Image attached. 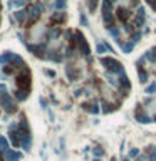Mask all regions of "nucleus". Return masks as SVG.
Segmentation results:
<instances>
[{"label": "nucleus", "mask_w": 156, "mask_h": 161, "mask_svg": "<svg viewBox=\"0 0 156 161\" xmlns=\"http://www.w3.org/2000/svg\"><path fill=\"white\" fill-rule=\"evenodd\" d=\"M101 65H104V69L111 74H116V76H121L124 74V67L119 60L113 59V57H102L101 59Z\"/></svg>", "instance_id": "nucleus-1"}, {"label": "nucleus", "mask_w": 156, "mask_h": 161, "mask_svg": "<svg viewBox=\"0 0 156 161\" xmlns=\"http://www.w3.org/2000/svg\"><path fill=\"white\" fill-rule=\"evenodd\" d=\"M25 10H27V20H25L24 25L32 27L37 20L40 19V15H42V5H40V3H32V5H29Z\"/></svg>", "instance_id": "nucleus-2"}, {"label": "nucleus", "mask_w": 156, "mask_h": 161, "mask_svg": "<svg viewBox=\"0 0 156 161\" xmlns=\"http://www.w3.org/2000/svg\"><path fill=\"white\" fill-rule=\"evenodd\" d=\"M30 71H29L27 67H24L22 71H20L17 76H15V84H17V89H25L29 91L30 89Z\"/></svg>", "instance_id": "nucleus-3"}, {"label": "nucleus", "mask_w": 156, "mask_h": 161, "mask_svg": "<svg viewBox=\"0 0 156 161\" xmlns=\"http://www.w3.org/2000/svg\"><path fill=\"white\" fill-rule=\"evenodd\" d=\"M0 107H2L5 113H9V114L17 111V106H15V102H14V97H12L9 92L0 94Z\"/></svg>", "instance_id": "nucleus-4"}, {"label": "nucleus", "mask_w": 156, "mask_h": 161, "mask_svg": "<svg viewBox=\"0 0 156 161\" xmlns=\"http://www.w3.org/2000/svg\"><path fill=\"white\" fill-rule=\"evenodd\" d=\"M74 44H76L77 51H79L82 56L87 57L91 51H89V45H87V40L84 39V35L81 34V32H74Z\"/></svg>", "instance_id": "nucleus-5"}, {"label": "nucleus", "mask_w": 156, "mask_h": 161, "mask_svg": "<svg viewBox=\"0 0 156 161\" xmlns=\"http://www.w3.org/2000/svg\"><path fill=\"white\" fill-rule=\"evenodd\" d=\"M25 45H27V51H30L35 57H46L44 56V54H47L46 52V42H42V44H25Z\"/></svg>", "instance_id": "nucleus-6"}, {"label": "nucleus", "mask_w": 156, "mask_h": 161, "mask_svg": "<svg viewBox=\"0 0 156 161\" xmlns=\"http://www.w3.org/2000/svg\"><path fill=\"white\" fill-rule=\"evenodd\" d=\"M10 64L14 65L15 69H19V71H22L24 67H25V62H24V59L19 56V54H14L12 56V60H10Z\"/></svg>", "instance_id": "nucleus-7"}, {"label": "nucleus", "mask_w": 156, "mask_h": 161, "mask_svg": "<svg viewBox=\"0 0 156 161\" xmlns=\"http://www.w3.org/2000/svg\"><path fill=\"white\" fill-rule=\"evenodd\" d=\"M14 17L15 20H17L19 24H25V20H27V10H17V12H14Z\"/></svg>", "instance_id": "nucleus-8"}, {"label": "nucleus", "mask_w": 156, "mask_h": 161, "mask_svg": "<svg viewBox=\"0 0 156 161\" xmlns=\"http://www.w3.org/2000/svg\"><path fill=\"white\" fill-rule=\"evenodd\" d=\"M82 107L87 113H91V114H97L99 113V106L96 104V102H86V104H82Z\"/></svg>", "instance_id": "nucleus-9"}, {"label": "nucleus", "mask_w": 156, "mask_h": 161, "mask_svg": "<svg viewBox=\"0 0 156 161\" xmlns=\"http://www.w3.org/2000/svg\"><path fill=\"white\" fill-rule=\"evenodd\" d=\"M65 74H67L69 81H77V79H79V72L74 71L72 65H67V67H65Z\"/></svg>", "instance_id": "nucleus-10"}, {"label": "nucleus", "mask_w": 156, "mask_h": 161, "mask_svg": "<svg viewBox=\"0 0 156 161\" xmlns=\"http://www.w3.org/2000/svg\"><path fill=\"white\" fill-rule=\"evenodd\" d=\"M20 146H22V150H25V151L30 150V146H32V136H30V134L24 136L22 141H20Z\"/></svg>", "instance_id": "nucleus-11"}, {"label": "nucleus", "mask_w": 156, "mask_h": 161, "mask_svg": "<svg viewBox=\"0 0 156 161\" xmlns=\"http://www.w3.org/2000/svg\"><path fill=\"white\" fill-rule=\"evenodd\" d=\"M14 96H15L17 101H25V99L29 97V91H25V89H17L14 92Z\"/></svg>", "instance_id": "nucleus-12"}, {"label": "nucleus", "mask_w": 156, "mask_h": 161, "mask_svg": "<svg viewBox=\"0 0 156 161\" xmlns=\"http://www.w3.org/2000/svg\"><path fill=\"white\" fill-rule=\"evenodd\" d=\"M12 56H14V54H12V52H3V54H0V64H2V65H7V64H10V60H12Z\"/></svg>", "instance_id": "nucleus-13"}, {"label": "nucleus", "mask_w": 156, "mask_h": 161, "mask_svg": "<svg viewBox=\"0 0 156 161\" xmlns=\"http://www.w3.org/2000/svg\"><path fill=\"white\" fill-rule=\"evenodd\" d=\"M49 56H46L49 60H54V62H60V60H62V56H60L59 52L57 51H51V52H47Z\"/></svg>", "instance_id": "nucleus-14"}, {"label": "nucleus", "mask_w": 156, "mask_h": 161, "mask_svg": "<svg viewBox=\"0 0 156 161\" xmlns=\"http://www.w3.org/2000/svg\"><path fill=\"white\" fill-rule=\"evenodd\" d=\"M51 20H52L54 24H62L64 20H65V14H64V12H57V14L52 15Z\"/></svg>", "instance_id": "nucleus-15"}, {"label": "nucleus", "mask_w": 156, "mask_h": 161, "mask_svg": "<svg viewBox=\"0 0 156 161\" xmlns=\"http://www.w3.org/2000/svg\"><path fill=\"white\" fill-rule=\"evenodd\" d=\"M136 119H138L139 123H145V124H146V123H151V118H148L145 113H141V109H138V113H136Z\"/></svg>", "instance_id": "nucleus-16"}, {"label": "nucleus", "mask_w": 156, "mask_h": 161, "mask_svg": "<svg viewBox=\"0 0 156 161\" xmlns=\"http://www.w3.org/2000/svg\"><path fill=\"white\" fill-rule=\"evenodd\" d=\"M25 3H27V0H12L9 5H10V9H19V7H24Z\"/></svg>", "instance_id": "nucleus-17"}, {"label": "nucleus", "mask_w": 156, "mask_h": 161, "mask_svg": "<svg viewBox=\"0 0 156 161\" xmlns=\"http://www.w3.org/2000/svg\"><path fill=\"white\" fill-rule=\"evenodd\" d=\"M119 45H121V49H123V52H126V54H128V52H131V51H133V47H134V42H133V40H131V42H128V44H124V42H121Z\"/></svg>", "instance_id": "nucleus-18"}, {"label": "nucleus", "mask_w": 156, "mask_h": 161, "mask_svg": "<svg viewBox=\"0 0 156 161\" xmlns=\"http://www.w3.org/2000/svg\"><path fill=\"white\" fill-rule=\"evenodd\" d=\"M7 150H9V141H7V138L0 136V153H3Z\"/></svg>", "instance_id": "nucleus-19"}, {"label": "nucleus", "mask_w": 156, "mask_h": 161, "mask_svg": "<svg viewBox=\"0 0 156 161\" xmlns=\"http://www.w3.org/2000/svg\"><path fill=\"white\" fill-rule=\"evenodd\" d=\"M106 51L113 52V49H111L109 45H106V44H97V54H104Z\"/></svg>", "instance_id": "nucleus-20"}, {"label": "nucleus", "mask_w": 156, "mask_h": 161, "mask_svg": "<svg viewBox=\"0 0 156 161\" xmlns=\"http://www.w3.org/2000/svg\"><path fill=\"white\" fill-rule=\"evenodd\" d=\"M138 74H139V79H141V82H146L148 81V72L141 67V65H139V69H138Z\"/></svg>", "instance_id": "nucleus-21"}, {"label": "nucleus", "mask_w": 156, "mask_h": 161, "mask_svg": "<svg viewBox=\"0 0 156 161\" xmlns=\"http://www.w3.org/2000/svg\"><path fill=\"white\" fill-rule=\"evenodd\" d=\"M54 9H56V10L65 9V0H56V2H54Z\"/></svg>", "instance_id": "nucleus-22"}, {"label": "nucleus", "mask_w": 156, "mask_h": 161, "mask_svg": "<svg viewBox=\"0 0 156 161\" xmlns=\"http://www.w3.org/2000/svg\"><path fill=\"white\" fill-rule=\"evenodd\" d=\"M92 153H94L96 158H102V156H104V150H102V148H94Z\"/></svg>", "instance_id": "nucleus-23"}, {"label": "nucleus", "mask_w": 156, "mask_h": 161, "mask_svg": "<svg viewBox=\"0 0 156 161\" xmlns=\"http://www.w3.org/2000/svg\"><path fill=\"white\" fill-rule=\"evenodd\" d=\"M87 7H89V10L94 12L97 9V0H87Z\"/></svg>", "instance_id": "nucleus-24"}, {"label": "nucleus", "mask_w": 156, "mask_h": 161, "mask_svg": "<svg viewBox=\"0 0 156 161\" xmlns=\"http://www.w3.org/2000/svg\"><path fill=\"white\" fill-rule=\"evenodd\" d=\"M148 151H149L151 161H156V146H149V148H148Z\"/></svg>", "instance_id": "nucleus-25"}, {"label": "nucleus", "mask_w": 156, "mask_h": 161, "mask_svg": "<svg viewBox=\"0 0 156 161\" xmlns=\"http://www.w3.org/2000/svg\"><path fill=\"white\" fill-rule=\"evenodd\" d=\"M14 71H17V69H15L12 64H7L5 67H3V72H5V74H14Z\"/></svg>", "instance_id": "nucleus-26"}, {"label": "nucleus", "mask_w": 156, "mask_h": 161, "mask_svg": "<svg viewBox=\"0 0 156 161\" xmlns=\"http://www.w3.org/2000/svg\"><path fill=\"white\" fill-rule=\"evenodd\" d=\"M139 39H141V32H139V30L133 32V42H138Z\"/></svg>", "instance_id": "nucleus-27"}, {"label": "nucleus", "mask_w": 156, "mask_h": 161, "mask_svg": "<svg viewBox=\"0 0 156 161\" xmlns=\"http://www.w3.org/2000/svg\"><path fill=\"white\" fill-rule=\"evenodd\" d=\"M154 91H156V84H151V86H149V87H148V89H146V94H153V92H154Z\"/></svg>", "instance_id": "nucleus-28"}, {"label": "nucleus", "mask_w": 156, "mask_h": 161, "mask_svg": "<svg viewBox=\"0 0 156 161\" xmlns=\"http://www.w3.org/2000/svg\"><path fill=\"white\" fill-rule=\"evenodd\" d=\"M138 153H139V150H136V148H134V150H131V151H129V158H134V156H138Z\"/></svg>", "instance_id": "nucleus-29"}, {"label": "nucleus", "mask_w": 156, "mask_h": 161, "mask_svg": "<svg viewBox=\"0 0 156 161\" xmlns=\"http://www.w3.org/2000/svg\"><path fill=\"white\" fill-rule=\"evenodd\" d=\"M81 24H82L84 27H87V20H86V17H84V14H81Z\"/></svg>", "instance_id": "nucleus-30"}, {"label": "nucleus", "mask_w": 156, "mask_h": 161, "mask_svg": "<svg viewBox=\"0 0 156 161\" xmlns=\"http://www.w3.org/2000/svg\"><path fill=\"white\" fill-rule=\"evenodd\" d=\"M148 3L151 5V9H153V10H156V0H148Z\"/></svg>", "instance_id": "nucleus-31"}, {"label": "nucleus", "mask_w": 156, "mask_h": 161, "mask_svg": "<svg viewBox=\"0 0 156 161\" xmlns=\"http://www.w3.org/2000/svg\"><path fill=\"white\" fill-rule=\"evenodd\" d=\"M39 102L42 104V107H46V109H47V101H46L44 97H40V99H39Z\"/></svg>", "instance_id": "nucleus-32"}, {"label": "nucleus", "mask_w": 156, "mask_h": 161, "mask_svg": "<svg viewBox=\"0 0 156 161\" xmlns=\"http://www.w3.org/2000/svg\"><path fill=\"white\" fill-rule=\"evenodd\" d=\"M19 159H20V154L19 156H12V158H7L5 161H19Z\"/></svg>", "instance_id": "nucleus-33"}, {"label": "nucleus", "mask_w": 156, "mask_h": 161, "mask_svg": "<svg viewBox=\"0 0 156 161\" xmlns=\"http://www.w3.org/2000/svg\"><path fill=\"white\" fill-rule=\"evenodd\" d=\"M46 74H47L49 77H56V72L54 71H46Z\"/></svg>", "instance_id": "nucleus-34"}, {"label": "nucleus", "mask_w": 156, "mask_h": 161, "mask_svg": "<svg viewBox=\"0 0 156 161\" xmlns=\"http://www.w3.org/2000/svg\"><path fill=\"white\" fill-rule=\"evenodd\" d=\"M0 161H5V158H3V154L0 153Z\"/></svg>", "instance_id": "nucleus-35"}, {"label": "nucleus", "mask_w": 156, "mask_h": 161, "mask_svg": "<svg viewBox=\"0 0 156 161\" xmlns=\"http://www.w3.org/2000/svg\"><path fill=\"white\" fill-rule=\"evenodd\" d=\"M138 161H145V156H139V158H138Z\"/></svg>", "instance_id": "nucleus-36"}, {"label": "nucleus", "mask_w": 156, "mask_h": 161, "mask_svg": "<svg viewBox=\"0 0 156 161\" xmlns=\"http://www.w3.org/2000/svg\"><path fill=\"white\" fill-rule=\"evenodd\" d=\"M92 161H101V158H94Z\"/></svg>", "instance_id": "nucleus-37"}, {"label": "nucleus", "mask_w": 156, "mask_h": 161, "mask_svg": "<svg viewBox=\"0 0 156 161\" xmlns=\"http://www.w3.org/2000/svg\"><path fill=\"white\" fill-rule=\"evenodd\" d=\"M153 121H154V123H156V116H154V118H153Z\"/></svg>", "instance_id": "nucleus-38"}, {"label": "nucleus", "mask_w": 156, "mask_h": 161, "mask_svg": "<svg viewBox=\"0 0 156 161\" xmlns=\"http://www.w3.org/2000/svg\"><path fill=\"white\" fill-rule=\"evenodd\" d=\"M123 161H129V159H128V158H126V159H123Z\"/></svg>", "instance_id": "nucleus-39"}, {"label": "nucleus", "mask_w": 156, "mask_h": 161, "mask_svg": "<svg viewBox=\"0 0 156 161\" xmlns=\"http://www.w3.org/2000/svg\"><path fill=\"white\" fill-rule=\"evenodd\" d=\"M111 2H118V0H111Z\"/></svg>", "instance_id": "nucleus-40"}, {"label": "nucleus", "mask_w": 156, "mask_h": 161, "mask_svg": "<svg viewBox=\"0 0 156 161\" xmlns=\"http://www.w3.org/2000/svg\"><path fill=\"white\" fill-rule=\"evenodd\" d=\"M0 10H2V3H0Z\"/></svg>", "instance_id": "nucleus-41"}, {"label": "nucleus", "mask_w": 156, "mask_h": 161, "mask_svg": "<svg viewBox=\"0 0 156 161\" xmlns=\"http://www.w3.org/2000/svg\"><path fill=\"white\" fill-rule=\"evenodd\" d=\"M10 2H12V0H10Z\"/></svg>", "instance_id": "nucleus-42"}]
</instances>
